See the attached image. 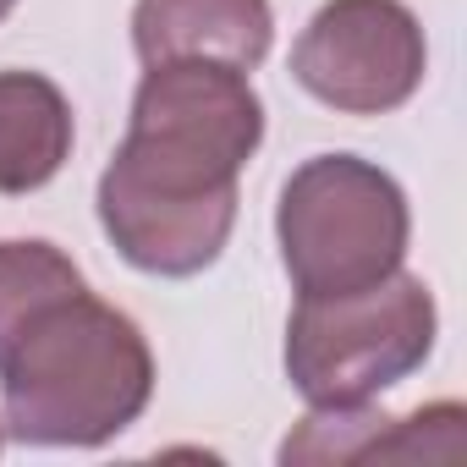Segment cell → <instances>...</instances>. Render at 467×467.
<instances>
[{
    "label": "cell",
    "mask_w": 467,
    "mask_h": 467,
    "mask_svg": "<svg viewBox=\"0 0 467 467\" xmlns=\"http://www.w3.org/2000/svg\"><path fill=\"white\" fill-rule=\"evenodd\" d=\"M275 237L297 297H336L374 286L407 259L412 237L407 192L374 160L314 154L281 187Z\"/></svg>",
    "instance_id": "cell-3"
},
{
    "label": "cell",
    "mask_w": 467,
    "mask_h": 467,
    "mask_svg": "<svg viewBox=\"0 0 467 467\" xmlns=\"http://www.w3.org/2000/svg\"><path fill=\"white\" fill-rule=\"evenodd\" d=\"M265 143V99L220 61H160L132 94L121 149L99 176V225L143 275L209 270L237 225V176Z\"/></svg>",
    "instance_id": "cell-1"
},
{
    "label": "cell",
    "mask_w": 467,
    "mask_h": 467,
    "mask_svg": "<svg viewBox=\"0 0 467 467\" xmlns=\"http://www.w3.org/2000/svg\"><path fill=\"white\" fill-rule=\"evenodd\" d=\"M434 330V297L407 270L358 292L297 297L286 325V379L308 407H358L423 368Z\"/></svg>",
    "instance_id": "cell-4"
},
{
    "label": "cell",
    "mask_w": 467,
    "mask_h": 467,
    "mask_svg": "<svg viewBox=\"0 0 467 467\" xmlns=\"http://www.w3.org/2000/svg\"><path fill=\"white\" fill-rule=\"evenodd\" d=\"M72 160V105L45 72H0V192L23 198Z\"/></svg>",
    "instance_id": "cell-7"
},
{
    "label": "cell",
    "mask_w": 467,
    "mask_h": 467,
    "mask_svg": "<svg viewBox=\"0 0 467 467\" xmlns=\"http://www.w3.org/2000/svg\"><path fill=\"white\" fill-rule=\"evenodd\" d=\"M12 6H17V0H0V23H6V17H12Z\"/></svg>",
    "instance_id": "cell-10"
},
{
    "label": "cell",
    "mask_w": 467,
    "mask_h": 467,
    "mask_svg": "<svg viewBox=\"0 0 467 467\" xmlns=\"http://www.w3.org/2000/svg\"><path fill=\"white\" fill-rule=\"evenodd\" d=\"M83 270L56 248V243H0V363L17 347V336L56 308L61 297L83 292Z\"/></svg>",
    "instance_id": "cell-8"
},
{
    "label": "cell",
    "mask_w": 467,
    "mask_h": 467,
    "mask_svg": "<svg viewBox=\"0 0 467 467\" xmlns=\"http://www.w3.org/2000/svg\"><path fill=\"white\" fill-rule=\"evenodd\" d=\"M154 352L88 286L45 308L0 363V423L23 445H105L143 418Z\"/></svg>",
    "instance_id": "cell-2"
},
{
    "label": "cell",
    "mask_w": 467,
    "mask_h": 467,
    "mask_svg": "<svg viewBox=\"0 0 467 467\" xmlns=\"http://www.w3.org/2000/svg\"><path fill=\"white\" fill-rule=\"evenodd\" d=\"M462 423H467V412L456 401L418 407L412 418H390L385 434L363 451V462H456L467 451Z\"/></svg>",
    "instance_id": "cell-9"
},
{
    "label": "cell",
    "mask_w": 467,
    "mask_h": 467,
    "mask_svg": "<svg viewBox=\"0 0 467 467\" xmlns=\"http://www.w3.org/2000/svg\"><path fill=\"white\" fill-rule=\"evenodd\" d=\"M0 445H6V423H0Z\"/></svg>",
    "instance_id": "cell-11"
},
{
    "label": "cell",
    "mask_w": 467,
    "mask_h": 467,
    "mask_svg": "<svg viewBox=\"0 0 467 467\" xmlns=\"http://www.w3.org/2000/svg\"><path fill=\"white\" fill-rule=\"evenodd\" d=\"M429 72V45L401 0H325L292 45V78L341 116L401 110Z\"/></svg>",
    "instance_id": "cell-5"
},
{
    "label": "cell",
    "mask_w": 467,
    "mask_h": 467,
    "mask_svg": "<svg viewBox=\"0 0 467 467\" xmlns=\"http://www.w3.org/2000/svg\"><path fill=\"white\" fill-rule=\"evenodd\" d=\"M275 12L270 0H138L132 45L143 67L160 61H220L254 72L270 56Z\"/></svg>",
    "instance_id": "cell-6"
}]
</instances>
